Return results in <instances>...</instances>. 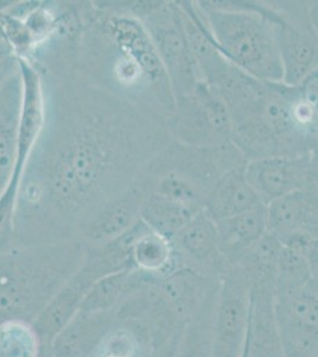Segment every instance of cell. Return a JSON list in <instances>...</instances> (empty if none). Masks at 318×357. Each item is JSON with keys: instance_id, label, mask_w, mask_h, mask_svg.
<instances>
[{"instance_id": "3", "label": "cell", "mask_w": 318, "mask_h": 357, "mask_svg": "<svg viewBox=\"0 0 318 357\" xmlns=\"http://www.w3.org/2000/svg\"><path fill=\"white\" fill-rule=\"evenodd\" d=\"M215 89L230 112L232 142L247 161L310 153L294 118L299 86L259 80L233 66Z\"/></svg>"}, {"instance_id": "1", "label": "cell", "mask_w": 318, "mask_h": 357, "mask_svg": "<svg viewBox=\"0 0 318 357\" xmlns=\"http://www.w3.org/2000/svg\"><path fill=\"white\" fill-rule=\"evenodd\" d=\"M37 72L45 122L17 195L15 245L77 242L173 139L170 118L107 93L73 63Z\"/></svg>"}, {"instance_id": "31", "label": "cell", "mask_w": 318, "mask_h": 357, "mask_svg": "<svg viewBox=\"0 0 318 357\" xmlns=\"http://www.w3.org/2000/svg\"><path fill=\"white\" fill-rule=\"evenodd\" d=\"M309 188L318 193V146L309 153Z\"/></svg>"}, {"instance_id": "30", "label": "cell", "mask_w": 318, "mask_h": 357, "mask_svg": "<svg viewBox=\"0 0 318 357\" xmlns=\"http://www.w3.org/2000/svg\"><path fill=\"white\" fill-rule=\"evenodd\" d=\"M19 72V57L0 26V85Z\"/></svg>"}, {"instance_id": "33", "label": "cell", "mask_w": 318, "mask_h": 357, "mask_svg": "<svg viewBox=\"0 0 318 357\" xmlns=\"http://www.w3.org/2000/svg\"><path fill=\"white\" fill-rule=\"evenodd\" d=\"M309 357H318V349L316 350V351H315V353L312 354V355H311V356Z\"/></svg>"}, {"instance_id": "32", "label": "cell", "mask_w": 318, "mask_h": 357, "mask_svg": "<svg viewBox=\"0 0 318 357\" xmlns=\"http://www.w3.org/2000/svg\"><path fill=\"white\" fill-rule=\"evenodd\" d=\"M309 13H310L311 24L318 36V0L309 1Z\"/></svg>"}, {"instance_id": "14", "label": "cell", "mask_w": 318, "mask_h": 357, "mask_svg": "<svg viewBox=\"0 0 318 357\" xmlns=\"http://www.w3.org/2000/svg\"><path fill=\"white\" fill-rule=\"evenodd\" d=\"M145 188L137 178L112 202L100 208L81 229L77 242L84 247H95L116 240L141 220L145 203Z\"/></svg>"}, {"instance_id": "22", "label": "cell", "mask_w": 318, "mask_h": 357, "mask_svg": "<svg viewBox=\"0 0 318 357\" xmlns=\"http://www.w3.org/2000/svg\"><path fill=\"white\" fill-rule=\"evenodd\" d=\"M154 348L149 325L139 318L118 314L87 357H150Z\"/></svg>"}, {"instance_id": "12", "label": "cell", "mask_w": 318, "mask_h": 357, "mask_svg": "<svg viewBox=\"0 0 318 357\" xmlns=\"http://www.w3.org/2000/svg\"><path fill=\"white\" fill-rule=\"evenodd\" d=\"M177 269L220 280L228 264L220 252L216 225L201 211L171 238Z\"/></svg>"}, {"instance_id": "20", "label": "cell", "mask_w": 318, "mask_h": 357, "mask_svg": "<svg viewBox=\"0 0 318 357\" xmlns=\"http://www.w3.org/2000/svg\"><path fill=\"white\" fill-rule=\"evenodd\" d=\"M218 242L225 264H238L267 232L265 205L251 208L248 211L215 222Z\"/></svg>"}, {"instance_id": "24", "label": "cell", "mask_w": 318, "mask_h": 357, "mask_svg": "<svg viewBox=\"0 0 318 357\" xmlns=\"http://www.w3.org/2000/svg\"><path fill=\"white\" fill-rule=\"evenodd\" d=\"M132 264L134 269L152 275H168L176 271L177 266L171 240L139 220L134 227Z\"/></svg>"}, {"instance_id": "21", "label": "cell", "mask_w": 318, "mask_h": 357, "mask_svg": "<svg viewBox=\"0 0 318 357\" xmlns=\"http://www.w3.org/2000/svg\"><path fill=\"white\" fill-rule=\"evenodd\" d=\"M116 319L117 311H79L50 345V357H87Z\"/></svg>"}, {"instance_id": "26", "label": "cell", "mask_w": 318, "mask_h": 357, "mask_svg": "<svg viewBox=\"0 0 318 357\" xmlns=\"http://www.w3.org/2000/svg\"><path fill=\"white\" fill-rule=\"evenodd\" d=\"M218 284L220 281L182 330L173 357H213L214 311Z\"/></svg>"}, {"instance_id": "18", "label": "cell", "mask_w": 318, "mask_h": 357, "mask_svg": "<svg viewBox=\"0 0 318 357\" xmlns=\"http://www.w3.org/2000/svg\"><path fill=\"white\" fill-rule=\"evenodd\" d=\"M92 286L93 284L77 271L33 321L47 356H50V345L57 335L80 311L82 301Z\"/></svg>"}, {"instance_id": "23", "label": "cell", "mask_w": 318, "mask_h": 357, "mask_svg": "<svg viewBox=\"0 0 318 357\" xmlns=\"http://www.w3.org/2000/svg\"><path fill=\"white\" fill-rule=\"evenodd\" d=\"M245 166L223 175L207 197L203 211L214 222L240 215L262 204L246 178Z\"/></svg>"}, {"instance_id": "8", "label": "cell", "mask_w": 318, "mask_h": 357, "mask_svg": "<svg viewBox=\"0 0 318 357\" xmlns=\"http://www.w3.org/2000/svg\"><path fill=\"white\" fill-rule=\"evenodd\" d=\"M141 22L164 66L175 98L189 93L203 82L190 50L178 1L161 0Z\"/></svg>"}, {"instance_id": "25", "label": "cell", "mask_w": 318, "mask_h": 357, "mask_svg": "<svg viewBox=\"0 0 318 357\" xmlns=\"http://www.w3.org/2000/svg\"><path fill=\"white\" fill-rule=\"evenodd\" d=\"M143 272L129 269L105 276L90 287L82 301L80 311L104 313L117 311L141 284Z\"/></svg>"}, {"instance_id": "2", "label": "cell", "mask_w": 318, "mask_h": 357, "mask_svg": "<svg viewBox=\"0 0 318 357\" xmlns=\"http://www.w3.org/2000/svg\"><path fill=\"white\" fill-rule=\"evenodd\" d=\"M74 67L107 93L170 119L175 114L169 77L145 26L109 1H88Z\"/></svg>"}, {"instance_id": "34", "label": "cell", "mask_w": 318, "mask_h": 357, "mask_svg": "<svg viewBox=\"0 0 318 357\" xmlns=\"http://www.w3.org/2000/svg\"><path fill=\"white\" fill-rule=\"evenodd\" d=\"M242 357H246L245 350H244V355H242Z\"/></svg>"}, {"instance_id": "15", "label": "cell", "mask_w": 318, "mask_h": 357, "mask_svg": "<svg viewBox=\"0 0 318 357\" xmlns=\"http://www.w3.org/2000/svg\"><path fill=\"white\" fill-rule=\"evenodd\" d=\"M267 231L282 243L297 236L318 237V193L311 188L294 192L266 205Z\"/></svg>"}, {"instance_id": "29", "label": "cell", "mask_w": 318, "mask_h": 357, "mask_svg": "<svg viewBox=\"0 0 318 357\" xmlns=\"http://www.w3.org/2000/svg\"><path fill=\"white\" fill-rule=\"evenodd\" d=\"M312 279L306 257L296 248L283 244L279 256L274 296H285L303 289Z\"/></svg>"}, {"instance_id": "4", "label": "cell", "mask_w": 318, "mask_h": 357, "mask_svg": "<svg viewBox=\"0 0 318 357\" xmlns=\"http://www.w3.org/2000/svg\"><path fill=\"white\" fill-rule=\"evenodd\" d=\"M85 254L79 242L17 245L0 252V324L33 323L77 273Z\"/></svg>"}, {"instance_id": "17", "label": "cell", "mask_w": 318, "mask_h": 357, "mask_svg": "<svg viewBox=\"0 0 318 357\" xmlns=\"http://www.w3.org/2000/svg\"><path fill=\"white\" fill-rule=\"evenodd\" d=\"M272 284H251V318L246 357H286L279 333Z\"/></svg>"}, {"instance_id": "10", "label": "cell", "mask_w": 318, "mask_h": 357, "mask_svg": "<svg viewBox=\"0 0 318 357\" xmlns=\"http://www.w3.org/2000/svg\"><path fill=\"white\" fill-rule=\"evenodd\" d=\"M251 318V282L238 264L218 284L213 321V357H242Z\"/></svg>"}, {"instance_id": "7", "label": "cell", "mask_w": 318, "mask_h": 357, "mask_svg": "<svg viewBox=\"0 0 318 357\" xmlns=\"http://www.w3.org/2000/svg\"><path fill=\"white\" fill-rule=\"evenodd\" d=\"M171 134L177 142L200 148H215L232 142L230 112L213 86L200 82L195 89L175 98Z\"/></svg>"}, {"instance_id": "11", "label": "cell", "mask_w": 318, "mask_h": 357, "mask_svg": "<svg viewBox=\"0 0 318 357\" xmlns=\"http://www.w3.org/2000/svg\"><path fill=\"white\" fill-rule=\"evenodd\" d=\"M276 318L286 357H309L318 349V281L274 296Z\"/></svg>"}, {"instance_id": "19", "label": "cell", "mask_w": 318, "mask_h": 357, "mask_svg": "<svg viewBox=\"0 0 318 357\" xmlns=\"http://www.w3.org/2000/svg\"><path fill=\"white\" fill-rule=\"evenodd\" d=\"M23 98L20 72L0 85V197L13 178L17 161V136Z\"/></svg>"}, {"instance_id": "5", "label": "cell", "mask_w": 318, "mask_h": 357, "mask_svg": "<svg viewBox=\"0 0 318 357\" xmlns=\"http://www.w3.org/2000/svg\"><path fill=\"white\" fill-rule=\"evenodd\" d=\"M215 43L251 77L283 82L282 60L269 0H198Z\"/></svg>"}, {"instance_id": "9", "label": "cell", "mask_w": 318, "mask_h": 357, "mask_svg": "<svg viewBox=\"0 0 318 357\" xmlns=\"http://www.w3.org/2000/svg\"><path fill=\"white\" fill-rule=\"evenodd\" d=\"M272 4L283 82L299 86L318 68V36L311 24L309 1L272 0Z\"/></svg>"}, {"instance_id": "16", "label": "cell", "mask_w": 318, "mask_h": 357, "mask_svg": "<svg viewBox=\"0 0 318 357\" xmlns=\"http://www.w3.org/2000/svg\"><path fill=\"white\" fill-rule=\"evenodd\" d=\"M182 20L186 29L190 50L196 63L202 82L216 87L225 79L233 65L215 43L198 1L180 0Z\"/></svg>"}, {"instance_id": "28", "label": "cell", "mask_w": 318, "mask_h": 357, "mask_svg": "<svg viewBox=\"0 0 318 357\" xmlns=\"http://www.w3.org/2000/svg\"><path fill=\"white\" fill-rule=\"evenodd\" d=\"M45 356L33 323L15 319L0 324V357Z\"/></svg>"}, {"instance_id": "35", "label": "cell", "mask_w": 318, "mask_h": 357, "mask_svg": "<svg viewBox=\"0 0 318 357\" xmlns=\"http://www.w3.org/2000/svg\"><path fill=\"white\" fill-rule=\"evenodd\" d=\"M45 357H49V356H45Z\"/></svg>"}, {"instance_id": "27", "label": "cell", "mask_w": 318, "mask_h": 357, "mask_svg": "<svg viewBox=\"0 0 318 357\" xmlns=\"http://www.w3.org/2000/svg\"><path fill=\"white\" fill-rule=\"evenodd\" d=\"M198 213H193L186 207L161 195H148L141 210V220L154 231L171 240Z\"/></svg>"}, {"instance_id": "6", "label": "cell", "mask_w": 318, "mask_h": 357, "mask_svg": "<svg viewBox=\"0 0 318 357\" xmlns=\"http://www.w3.org/2000/svg\"><path fill=\"white\" fill-rule=\"evenodd\" d=\"M246 163L233 143L200 148L173 139L146 165L137 180L148 195H161L198 213L205 210L207 197L218 180Z\"/></svg>"}, {"instance_id": "13", "label": "cell", "mask_w": 318, "mask_h": 357, "mask_svg": "<svg viewBox=\"0 0 318 357\" xmlns=\"http://www.w3.org/2000/svg\"><path fill=\"white\" fill-rule=\"evenodd\" d=\"M309 154L247 161L245 175L262 205L309 188Z\"/></svg>"}]
</instances>
